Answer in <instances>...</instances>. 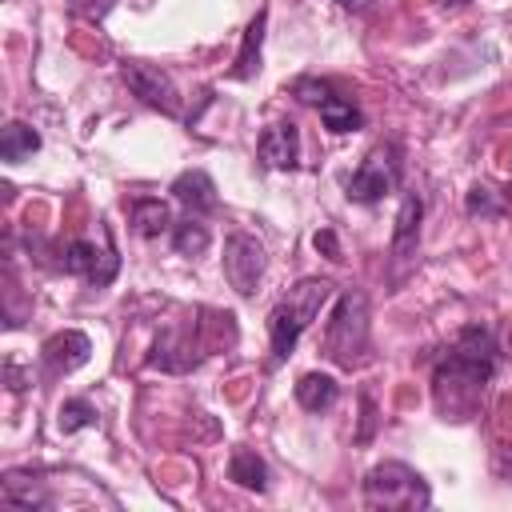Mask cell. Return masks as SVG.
I'll return each instance as SVG.
<instances>
[{
    "label": "cell",
    "instance_id": "cell-9",
    "mask_svg": "<svg viewBox=\"0 0 512 512\" xmlns=\"http://www.w3.org/2000/svg\"><path fill=\"white\" fill-rule=\"evenodd\" d=\"M88 356H92V340H88L80 328H64V332L48 336L44 348H40V360H44V368H48L52 376L76 372L80 364H88Z\"/></svg>",
    "mask_w": 512,
    "mask_h": 512
},
{
    "label": "cell",
    "instance_id": "cell-24",
    "mask_svg": "<svg viewBox=\"0 0 512 512\" xmlns=\"http://www.w3.org/2000/svg\"><path fill=\"white\" fill-rule=\"evenodd\" d=\"M312 248H316V252H324L328 260H344V252H340V240H336V232H332V228H320V232L312 236Z\"/></svg>",
    "mask_w": 512,
    "mask_h": 512
},
{
    "label": "cell",
    "instance_id": "cell-5",
    "mask_svg": "<svg viewBox=\"0 0 512 512\" xmlns=\"http://www.w3.org/2000/svg\"><path fill=\"white\" fill-rule=\"evenodd\" d=\"M396 180H400V152H396V144H376L360 160L356 176L348 180V196L356 204H376L380 196H388L396 188Z\"/></svg>",
    "mask_w": 512,
    "mask_h": 512
},
{
    "label": "cell",
    "instance_id": "cell-14",
    "mask_svg": "<svg viewBox=\"0 0 512 512\" xmlns=\"http://www.w3.org/2000/svg\"><path fill=\"white\" fill-rule=\"evenodd\" d=\"M264 28H268V12L260 8L252 16V24L244 28V40H240V52H236V64H232V80H252L260 72V48H264Z\"/></svg>",
    "mask_w": 512,
    "mask_h": 512
},
{
    "label": "cell",
    "instance_id": "cell-2",
    "mask_svg": "<svg viewBox=\"0 0 512 512\" xmlns=\"http://www.w3.org/2000/svg\"><path fill=\"white\" fill-rule=\"evenodd\" d=\"M492 368H496L492 332L480 324H468V328H460L452 352L436 364V384L456 388V392H484V384L492 380Z\"/></svg>",
    "mask_w": 512,
    "mask_h": 512
},
{
    "label": "cell",
    "instance_id": "cell-22",
    "mask_svg": "<svg viewBox=\"0 0 512 512\" xmlns=\"http://www.w3.org/2000/svg\"><path fill=\"white\" fill-rule=\"evenodd\" d=\"M464 212L476 220H500L504 216V200L488 188V184H476V188H468V200H464Z\"/></svg>",
    "mask_w": 512,
    "mask_h": 512
},
{
    "label": "cell",
    "instance_id": "cell-21",
    "mask_svg": "<svg viewBox=\"0 0 512 512\" xmlns=\"http://www.w3.org/2000/svg\"><path fill=\"white\" fill-rule=\"evenodd\" d=\"M100 424V412H96V404H88V400H64L60 404V412H56V428L64 432V436H72V432H80V428H96Z\"/></svg>",
    "mask_w": 512,
    "mask_h": 512
},
{
    "label": "cell",
    "instance_id": "cell-1",
    "mask_svg": "<svg viewBox=\"0 0 512 512\" xmlns=\"http://www.w3.org/2000/svg\"><path fill=\"white\" fill-rule=\"evenodd\" d=\"M332 284L320 276L300 280L296 288H288V296L268 312V340H272V364H284L300 340V332L320 316V308L328 304Z\"/></svg>",
    "mask_w": 512,
    "mask_h": 512
},
{
    "label": "cell",
    "instance_id": "cell-20",
    "mask_svg": "<svg viewBox=\"0 0 512 512\" xmlns=\"http://www.w3.org/2000/svg\"><path fill=\"white\" fill-rule=\"evenodd\" d=\"M208 244H212V232H208L196 216L172 224V248H176L180 256H200V252H208Z\"/></svg>",
    "mask_w": 512,
    "mask_h": 512
},
{
    "label": "cell",
    "instance_id": "cell-25",
    "mask_svg": "<svg viewBox=\"0 0 512 512\" xmlns=\"http://www.w3.org/2000/svg\"><path fill=\"white\" fill-rule=\"evenodd\" d=\"M372 424H376V404H372V396H364V428H360L356 440H368L372 436Z\"/></svg>",
    "mask_w": 512,
    "mask_h": 512
},
{
    "label": "cell",
    "instance_id": "cell-12",
    "mask_svg": "<svg viewBox=\"0 0 512 512\" xmlns=\"http://www.w3.org/2000/svg\"><path fill=\"white\" fill-rule=\"evenodd\" d=\"M172 196H176L188 212H212V208L220 204V200H216V184H212V176L200 172V168L180 172V176L172 180Z\"/></svg>",
    "mask_w": 512,
    "mask_h": 512
},
{
    "label": "cell",
    "instance_id": "cell-18",
    "mask_svg": "<svg viewBox=\"0 0 512 512\" xmlns=\"http://www.w3.org/2000/svg\"><path fill=\"white\" fill-rule=\"evenodd\" d=\"M36 148H40V132H32V128L20 124V120L4 124V132H0V160H4V164H20V160H28Z\"/></svg>",
    "mask_w": 512,
    "mask_h": 512
},
{
    "label": "cell",
    "instance_id": "cell-17",
    "mask_svg": "<svg viewBox=\"0 0 512 512\" xmlns=\"http://www.w3.org/2000/svg\"><path fill=\"white\" fill-rule=\"evenodd\" d=\"M228 480H236L240 488L264 492V488H268V464H264L252 448H236L232 460H228Z\"/></svg>",
    "mask_w": 512,
    "mask_h": 512
},
{
    "label": "cell",
    "instance_id": "cell-16",
    "mask_svg": "<svg viewBox=\"0 0 512 512\" xmlns=\"http://www.w3.org/2000/svg\"><path fill=\"white\" fill-rule=\"evenodd\" d=\"M340 396V384L328 376V372H304L296 380V404L304 412H328Z\"/></svg>",
    "mask_w": 512,
    "mask_h": 512
},
{
    "label": "cell",
    "instance_id": "cell-4",
    "mask_svg": "<svg viewBox=\"0 0 512 512\" xmlns=\"http://www.w3.org/2000/svg\"><path fill=\"white\" fill-rule=\"evenodd\" d=\"M364 504L368 508H400V512H412V508H428L432 504V492L424 484V476L400 460H384L376 464L368 476H364Z\"/></svg>",
    "mask_w": 512,
    "mask_h": 512
},
{
    "label": "cell",
    "instance_id": "cell-8",
    "mask_svg": "<svg viewBox=\"0 0 512 512\" xmlns=\"http://www.w3.org/2000/svg\"><path fill=\"white\" fill-rule=\"evenodd\" d=\"M116 268H120V256H116L112 240H108L104 252H96V244H88V240H72V244L64 248V272L84 276V280H92V284H108V280L116 276Z\"/></svg>",
    "mask_w": 512,
    "mask_h": 512
},
{
    "label": "cell",
    "instance_id": "cell-23",
    "mask_svg": "<svg viewBox=\"0 0 512 512\" xmlns=\"http://www.w3.org/2000/svg\"><path fill=\"white\" fill-rule=\"evenodd\" d=\"M292 96L300 100V104H324L328 96H332V84L328 80H316V76H300V80H292Z\"/></svg>",
    "mask_w": 512,
    "mask_h": 512
},
{
    "label": "cell",
    "instance_id": "cell-13",
    "mask_svg": "<svg viewBox=\"0 0 512 512\" xmlns=\"http://www.w3.org/2000/svg\"><path fill=\"white\" fill-rule=\"evenodd\" d=\"M128 224H132L136 236L156 240V236H164V232L172 228V212H168L164 200H156V196H140V200L128 204Z\"/></svg>",
    "mask_w": 512,
    "mask_h": 512
},
{
    "label": "cell",
    "instance_id": "cell-3",
    "mask_svg": "<svg viewBox=\"0 0 512 512\" xmlns=\"http://www.w3.org/2000/svg\"><path fill=\"white\" fill-rule=\"evenodd\" d=\"M364 348H368V300L364 292L348 288L324 324V356L340 368H352L364 356Z\"/></svg>",
    "mask_w": 512,
    "mask_h": 512
},
{
    "label": "cell",
    "instance_id": "cell-7",
    "mask_svg": "<svg viewBox=\"0 0 512 512\" xmlns=\"http://www.w3.org/2000/svg\"><path fill=\"white\" fill-rule=\"evenodd\" d=\"M124 84L132 96H140L148 108H160L168 116H176L180 108V96H176V84L168 72H160L156 64H144V60H128L124 64Z\"/></svg>",
    "mask_w": 512,
    "mask_h": 512
},
{
    "label": "cell",
    "instance_id": "cell-27",
    "mask_svg": "<svg viewBox=\"0 0 512 512\" xmlns=\"http://www.w3.org/2000/svg\"><path fill=\"white\" fill-rule=\"evenodd\" d=\"M440 4H448V8H460V4H468V0H440Z\"/></svg>",
    "mask_w": 512,
    "mask_h": 512
},
{
    "label": "cell",
    "instance_id": "cell-11",
    "mask_svg": "<svg viewBox=\"0 0 512 512\" xmlns=\"http://www.w3.org/2000/svg\"><path fill=\"white\" fill-rule=\"evenodd\" d=\"M420 220H424V200L416 192H408L400 200V212H396V228H392V260L408 264L416 256V244H420Z\"/></svg>",
    "mask_w": 512,
    "mask_h": 512
},
{
    "label": "cell",
    "instance_id": "cell-15",
    "mask_svg": "<svg viewBox=\"0 0 512 512\" xmlns=\"http://www.w3.org/2000/svg\"><path fill=\"white\" fill-rule=\"evenodd\" d=\"M148 364H152V368H164V372H188V368L200 364V348H196L192 340L176 336V332H164V336L156 340V356H152Z\"/></svg>",
    "mask_w": 512,
    "mask_h": 512
},
{
    "label": "cell",
    "instance_id": "cell-6",
    "mask_svg": "<svg viewBox=\"0 0 512 512\" xmlns=\"http://www.w3.org/2000/svg\"><path fill=\"white\" fill-rule=\"evenodd\" d=\"M264 264H268V256H264V244H260L256 236L232 232V236L224 240V276H228V284H232L240 296H252V292H256V284H260V276H264Z\"/></svg>",
    "mask_w": 512,
    "mask_h": 512
},
{
    "label": "cell",
    "instance_id": "cell-26",
    "mask_svg": "<svg viewBox=\"0 0 512 512\" xmlns=\"http://www.w3.org/2000/svg\"><path fill=\"white\" fill-rule=\"evenodd\" d=\"M336 8H344V12H352V16H364V12L376 8V0H336Z\"/></svg>",
    "mask_w": 512,
    "mask_h": 512
},
{
    "label": "cell",
    "instance_id": "cell-10",
    "mask_svg": "<svg viewBox=\"0 0 512 512\" xmlns=\"http://www.w3.org/2000/svg\"><path fill=\"white\" fill-rule=\"evenodd\" d=\"M256 152L268 168H296V156H300V132L296 124H268L256 140Z\"/></svg>",
    "mask_w": 512,
    "mask_h": 512
},
{
    "label": "cell",
    "instance_id": "cell-19",
    "mask_svg": "<svg viewBox=\"0 0 512 512\" xmlns=\"http://www.w3.org/2000/svg\"><path fill=\"white\" fill-rule=\"evenodd\" d=\"M320 120H324V128H328V132H336V136L356 132V128L364 124L360 108H356L352 100H344V96H328V100L320 104Z\"/></svg>",
    "mask_w": 512,
    "mask_h": 512
}]
</instances>
